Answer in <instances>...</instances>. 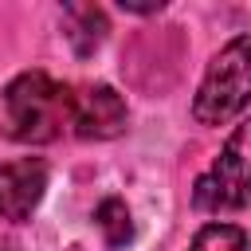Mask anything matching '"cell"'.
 <instances>
[{
  "label": "cell",
  "mask_w": 251,
  "mask_h": 251,
  "mask_svg": "<svg viewBox=\"0 0 251 251\" xmlns=\"http://www.w3.org/2000/svg\"><path fill=\"white\" fill-rule=\"evenodd\" d=\"M75 94L43 71H24L4 90V126L16 141H55L71 122Z\"/></svg>",
  "instance_id": "cell-1"
},
{
  "label": "cell",
  "mask_w": 251,
  "mask_h": 251,
  "mask_svg": "<svg viewBox=\"0 0 251 251\" xmlns=\"http://www.w3.org/2000/svg\"><path fill=\"white\" fill-rule=\"evenodd\" d=\"M251 102V35H235L204 71L192 114L200 126H224Z\"/></svg>",
  "instance_id": "cell-2"
},
{
  "label": "cell",
  "mask_w": 251,
  "mask_h": 251,
  "mask_svg": "<svg viewBox=\"0 0 251 251\" xmlns=\"http://www.w3.org/2000/svg\"><path fill=\"white\" fill-rule=\"evenodd\" d=\"M192 200L204 212H227V208H243L251 200V118L239 122L235 133L224 141L212 169L196 180Z\"/></svg>",
  "instance_id": "cell-3"
},
{
  "label": "cell",
  "mask_w": 251,
  "mask_h": 251,
  "mask_svg": "<svg viewBox=\"0 0 251 251\" xmlns=\"http://www.w3.org/2000/svg\"><path fill=\"white\" fill-rule=\"evenodd\" d=\"M47 188V165L39 157H20L0 165V220H27Z\"/></svg>",
  "instance_id": "cell-4"
},
{
  "label": "cell",
  "mask_w": 251,
  "mask_h": 251,
  "mask_svg": "<svg viewBox=\"0 0 251 251\" xmlns=\"http://www.w3.org/2000/svg\"><path fill=\"white\" fill-rule=\"evenodd\" d=\"M71 126L86 141H102V137L122 133V126H126L122 94L114 86H86V90H78L75 106H71Z\"/></svg>",
  "instance_id": "cell-5"
},
{
  "label": "cell",
  "mask_w": 251,
  "mask_h": 251,
  "mask_svg": "<svg viewBox=\"0 0 251 251\" xmlns=\"http://www.w3.org/2000/svg\"><path fill=\"white\" fill-rule=\"evenodd\" d=\"M63 20H67V39H71V47L78 55H90L106 35V16L94 4H71L63 12Z\"/></svg>",
  "instance_id": "cell-6"
},
{
  "label": "cell",
  "mask_w": 251,
  "mask_h": 251,
  "mask_svg": "<svg viewBox=\"0 0 251 251\" xmlns=\"http://www.w3.org/2000/svg\"><path fill=\"white\" fill-rule=\"evenodd\" d=\"M188 251H247V231L235 224H208L196 231Z\"/></svg>",
  "instance_id": "cell-7"
},
{
  "label": "cell",
  "mask_w": 251,
  "mask_h": 251,
  "mask_svg": "<svg viewBox=\"0 0 251 251\" xmlns=\"http://www.w3.org/2000/svg\"><path fill=\"white\" fill-rule=\"evenodd\" d=\"M94 220H98V227L106 231V243L110 247H122L126 239H129V212H126V204L122 200H102L98 208H94Z\"/></svg>",
  "instance_id": "cell-8"
}]
</instances>
